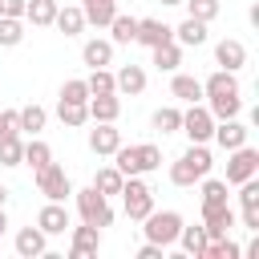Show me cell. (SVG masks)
<instances>
[{
	"label": "cell",
	"instance_id": "19",
	"mask_svg": "<svg viewBox=\"0 0 259 259\" xmlns=\"http://www.w3.org/2000/svg\"><path fill=\"white\" fill-rule=\"evenodd\" d=\"M81 12H85V24L109 28V20L117 16V0H81Z\"/></svg>",
	"mask_w": 259,
	"mask_h": 259
},
{
	"label": "cell",
	"instance_id": "37",
	"mask_svg": "<svg viewBox=\"0 0 259 259\" xmlns=\"http://www.w3.org/2000/svg\"><path fill=\"white\" fill-rule=\"evenodd\" d=\"M182 4H186V8H190V16H194V20H202V24H210V20L219 16V8H223L219 0H182Z\"/></svg>",
	"mask_w": 259,
	"mask_h": 259
},
{
	"label": "cell",
	"instance_id": "3",
	"mask_svg": "<svg viewBox=\"0 0 259 259\" xmlns=\"http://www.w3.org/2000/svg\"><path fill=\"white\" fill-rule=\"evenodd\" d=\"M77 210H81V223H89V227H109L113 223V206L97 186L77 190Z\"/></svg>",
	"mask_w": 259,
	"mask_h": 259
},
{
	"label": "cell",
	"instance_id": "1",
	"mask_svg": "<svg viewBox=\"0 0 259 259\" xmlns=\"http://www.w3.org/2000/svg\"><path fill=\"white\" fill-rule=\"evenodd\" d=\"M210 150L202 146V142H190V150L170 166V182L174 186H194V182H202L206 174H210Z\"/></svg>",
	"mask_w": 259,
	"mask_h": 259
},
{
	"label": "cell",
	"instance_id": "14",
	"mask_svg": "<svg viewBox=\"0 0 259 259\" xmlns=\"http://www.w3.org/2000/svg\"><path fill=\"white\" fill-rule=\"evenodd\" d=\"M134 40H138V45H146V49H154V45L174 40V28H170V24H162V20H138Z\"/></svg>",
	"mask_w": 259,
	"mask_h": 259
},
{
	"label": "cell",
	"instance_id": "22",
	"mask_svg": "<svg viewBox=\"0 0 259 259\" xmlns=\"http://www.w3.org/2000/svg\"><path fill=\"white\" fill-rule=\"evenodd\" d=\"M150 53H154V65H158L162 73H174V69L182 65V45H178V40H166V45H154Z\"/></svg>",
	"mask_w": 259,
	"mask_h": 259
},
{
	"label": "cell",
	"instance_id": "17",
	"mask_svg": "<svg viewBox=\"0 0 259 259\" xmlns=\"http://www.w3.org/2000/svg\"><path fill=\"white\" fill-rule=\"evenodd\" d=\"M85 105H89L93 121H117V113H121V97L117 93H93Z\"/></svg>",
	"mask_w": 259,
	"mask_h": 259
},
{
	"label": "cell",
	"instance_id": "13",
	"mask_svg": "<svg viewBox=\"0 0 259 259\" xmlns=\"http://www.w3.org/2000/svg\"><path fill=\"white\" fill-rule=\"evenodd\" d=\"M36 227H40L45 235H65V231H69V210H65L61 202H45L40 214H36Z\"/></svg>",
	"mask_w": 259,
	"mask_h": 259
},
{
	"label": "cell",
	"instance_id": "7",
	"mask_svg": "<svg viewBox=\"0 0 259 259\" xmlns=\"http://www.w3.org/2000/svg\"><path fill=\"white\" fill-rule=\"evenodd\" d=\"M182 134L190 138V142H210V134H214V117H210V109L206 105H198V101H190V109L182 113Z\"/></svg>",
	"mask_w": 259,
	"mask_h": 259
},
{
	"label": "cell",
	"instance_id": "16",
	"mask_svg": "<svg viewBox=\"0 0 259 259\" xmlns=\"http://www.w3.org/2000/svg\"><path fill=\"white\" fill-rule=\"evenodd\" d=\"M202 97H239V81H235V73H227V69H219V73H210L206 81H202Z\"/></svg>",
	"mask_w": 259,
	"mask_h": 259
},
{
	"label": "cell",
	"instance_id": "29",
	"mask_svg": "<svg viewBox=\"0 0 259 259\" xmlns=\"http://www.w3.org/2000/svg\"><path fill=\"white\" fill-rule=\"evenodd\" d=\"M20 158H24L20 134H0V166H20Z\"/></svg>",
	"mask_w": 259,
	"mask_h": 259
},
{
	"label": "cell",
	"instance_id": "9",
	"mask_svg": "<svg viewBox=\"0 0 259 259\" xmlns=\"http://www.w3.org/2000/svg\"><path fill=\"white\" fill-rule=\"evenodd\" d=\"M247 134H251V130H247L243 121L223 117V121H214V134H210V138H214L223 150H239V146H247Z\"/></svg>",
	"mask_w": 259,
	"mask_h": 259
},
{
	"label": "cell",
	"instance_id": "31",
	"mask_svg": "<svg viewBox=\"0 0 259 259\" xmlns=\"http://www.w3.org/2000/svg\"><path fill=\"white\" fill-rule=\"evenodd\" d=\"M20 162H28V166H32V174H36L40 166H49V162H53V150H49L40 138H32V142H24V158H20Z\"/></svg>",
	"mask_w": 259,
	"mask_h": 259
},
{
	"label": "cell",
	"instance_id": "30",
	"mask_svg": "<svg viewBox=\"0 0 259 259\" xmlns=\"http://www.w3.org/2000/svg\"><path fill=\"white\" fill-rule=\"evenodd\" d=\"M24 40V16H0V45L16 49Z\"/></svg>",
	"mask_w": 259,
	"mask_h": 259
},
{
	"label": "cell",
	"instance_id": "32",
	"mask_svg": "<svg viewBox=\"0 0 259 259\" xmlns=\"http://www.w3.org/2000/svg\"><path fill=\"white\" fill-rule=\"evenodd\" d=\"M113 166H117L125 178L142 174V162H138V146H117V150H113Z\"/></svg>",
	"mask_w": 259,
	"mask_h": 259
},
{
	"label": "cell",
	"instance_id": "45",
	"mask_svg": "<svg viewBox=\"0 0 259 259\" xmlns=\"http://www.w3.org/2000/svg\"><path fill=\"white\" fill-rule=\"evenodd\" d=\"M162 255H166V247H158V243H150V239H146V247L138 251V259H162Z\"/></svg>",
	"mask_w": 259,
	"mask_h": 259
},
{
	"label": "cell",
	"instance_id": "21",
	"mask_svg": "<svg viewBox=\"0 0 259 259\" xmlns=\"http://www.w3.org/2000/svg\"><path fill=\"white\" fill-rule=\"evenodd\" d=\"M53 24L65 32V36H77L81 28H85V12H81V4H69V8H57V16H53Z\"/></svg>",
	"mask_w": 259,
	"mask_h": 259
},
{
	"label": "cell",
	"instance_id": "44",
	"mask_svg": "<svg viewBox=\"0 0 259 259\" xmlns=\"http://www.w3.org/2000/svg\"><path fill=\"white\" fill-rule=\"evenodd\" d=\"M243 227L247 231H259V206H243Z\"/></svg>",
	"mask_w": 259,
	"mask_h": 259
},
{
	"label": "cell",
	"instance_id": "11",
	"mask_svg": "<svg viewBox=\"0 0 259 259\" xmlns=\"http://www.w3.org/2000/svg\"><path fill=\"white\" fill-rule=\"evenodd\" d=\"M16 255H20V259H40V255H49L45 231H40V227H24V231H16Z\"/></svg>",
	"mask_w": 259,
	"mask_h": 259
},
{
	"label": "cell",
	"instance_id": "38",
	"mask_svg": "<svg viewBox=\"0 0 259 259\" xmlns=\"http://www.w3.org/2000/svg\"><path fill=\"white\" fill-rule=\"evenodd\" d=\"M85 85H89V97H93V93H117V89H113V73H109V69H93V73L85 77Z\"/></svg>",
	"mask_w": 259,
	"mask_h": 259
},
{
	"label": "cell",
	"instance_id": "25",
	"mask_svg": "<svg viewBox=\"0 0 259 259\" xmlns=\"http://www.w3.org/2000/svg\"><path fill=\"white\" fill-rule=\"evenodd\" d=\"M174 40H178V45H194V49H198V45L206 40V24H202V20H194V16H186V20L174 28Z\"/></svg>",
	"mask_w": 259,
	"mask_h": 259
},
{
	"label": "cell",
	"instance_id": "6",
	"mask_svg": "<svg viewBox=\"0 0 259 259\" xmlns=\"http://www.w3.org/2000/svg\"><path fill=\"white\" fill-rule=\"evenodd\" d=\"M227 154H231V158H227V186H239V182L255 178V170H259V150L239 146V150H227Z\"/></svg>",
	"mask_w": 259,
	"mask_h": 259
},
{
	"label": "cell",
	"instance_id": "26",
	"mask_svg": "<svg viewBox=\"0 0 259 259\" xmlns=\"http://www.w3.org/2000/svg\"><path fill=\"white\" fill-rule=\"evenodd\" d=\"M57 117H61L69 130H77V125L89 121V105H85V101H57Z\"/></svg>",
	"mask_w": 259,
	"mask_h": 259
},
{
	"label": "cell",
	"instance_id": "4",
	"mask_svg": "<svg viewBox=\"0 0 259 259\" xmlns=\"http://www.w3.org/2000/svg\"><path fill=\"white\" fill-rule=\"evenodd\" d=\"M117 194H121V202H125V214H130L134 223H142V219L154 210V190H150V186H146L138 174H134V178H125Z\"/></svg>",
	"mask_w": 259,
	"mask_h": 259
},
{
	"label": "cell",
	"instance_id": "36",
	"mask_svg": "<svg viewBox=\"0 0 259 259\" xmlns=\"http://www.w3.org/2000/svg\"><path fill=\"white\" fill-rule=\"evenodd\" d=\"M219 202H227V182H219V178H202V206H219Z\"/></svg>",
	"mask_w": 259,
	"mask_h": 259
},
{
	"label": "cell",
	"instance_id": "8",
	"mask_svg": "<svg viewBox=\"0 0 259 259\" xmlns=\"http://www.w3.org/2000/svg\"><path fill=\"white\" fill-rule=\"evenodd\" d=\"M231 227H235V210H231V202L202 206V231H206V239H223Z\"/></svg>",
	"mask_w": 259,
	"mask_h": 259
},
{
	"label": "cell",
	"instance_id": "15",
	"mask_svg": "<svg viewBox=\"0 0 259 259\" xmlns=\"http://www.w3.org/2000/svg\"><path fill=\"white\" fill-rule=\"evenodd\" d=\"M113 89L138 97V93L146 89V69H142V65H121V69L113 73Z\"/></svg>",
	"mask_w": 259,
	"mask_h": 259
},
{
	"label": "cell",
	"instance_id": "46",
	"mask_svg": "<svg viewBox=\"0 0 259 259\" xmlns=\"http://www.w3.org/2000/svg\"><path fill=\"white\" fill-rule=\"evenodd\" d=\"M4 227H8V214H4V206H0V235H4Z\"/></svg>",
	"mask_w": 259,
	"mask_h": 259
},
{
	"label": "cell",
	"instance_id": "27",
	"mask_svg": "<svg viewBox=\"0 0 259 259\" xmlns=\"http://www.w3.org/2000/svg\"><path fill=\"white\" fill-rule=\"evenodd\" d=\"M109 32H113V45H134V32H138V16H125L117 12L109 20Z\"/></svg>",
	"mask_w": 259,
	"mask_h": 259
},
{
	"label": "cell",
	"instance_id": "18",
	"mask_svg": "<svg viewBox=\"0 0 259 259\" xmlns=\"http://www.w3.org/2000/svg\"><path fill=\"white\" fill-rule=\"evenodd\" d=\"M121 146V130H113V121H97V130H89V150L93 154H113Z\"/></svg>",
	"mask_w": 259,
	"mask_h": 259
},
{
	"label": "cell",
	"instance_id": "24",
	"mask_svg": "<svg viewBox=\"0 0 259 259\" xmlns=\"http://www.w3.org/2000/svg\"><path fill=\"white\" fill-rule=\"evenodd\" d=\"M53 16H57V0H24V20H32L36 28L53 24Z\"/></svg>",
	"mask_w": 259,
	"mask_h": 259
},
{
	"label": "cell",
	"instance_id": "10",
	"mask_svg": "<svg viewBox=\"0 0 259 259\" xmlns=\"http://www.w3.org/2000/svg\"><path fill=\"white\" fill-rule=\"evenodd\" d=\"M214 61H219L227 73L243 69V65H247V49H243V40H235V36H223V40L214 45Z\"/></svg>",
	"mask_w": 259,
	"mask_h": 259
},
{
	"label": "cell",
	"instance_id": "33",
	"mask_svg": "<svg viewBox=\"0 0 259 259\" xmlns=\"http://www.w3.org/2000/svg\"><path fill=\"white\" fill-rule=\"evenodd\" d=\"M154 130H158V134H178V130H182V109L162 105V109L154 113Z\"/></svg>",
	"mask_w": 259,
	"mask_h": 259
},
{
	"label": "cell",
	"instance_id": "5",
	"mask_svg": "<svg viewBox=\"0 0 259 259\" xmlns=\"http://www.w3.org/2000/svg\"><path fill=\"white\" fill-rule=\"evenodd\" d=\"M36 190H40L49 202H65V198L73 194V182H69L65 166L49 162V166H40V170H36Z\"/></svg>",
	"mask_w": 259,
	"mask_h": 259
},
{
	"label": "cell",
	"instance_id": "43",
	"mask_svg": "<svg viewBox=\"0 0 259 259\" xmlns=\"http://www.w3.org/2000/svg\"><path fill=\"white\" fill-rule=\"evenodd\" d=\"M0 16H24V0H0Z\"/></svg>",
	"mask_w": 259,
	"mask_h": 259
},
{
	"label": "cell",
	"instance_id": "41",
	"mask_svg": "<svg viewBox=\"0 0 259 259\" xmlns=\"http://www.w3.org/2000/svg\"><path fill=\"white\" fill-rule=\"evenodd\" d=\"M239 202H243V206H259V182H255V178L239 182Z\"/></svg>",
	"mask_w": 259,
	"mask_h": 259
},
{
	"label": "cell",
	"instance_id": "47",
	"mask_svg": "<svg viewBox=\"0 0 259 259\" xmlns=\"http://www.w3.org/2000/svg\"><path fill=\"white\" fill-rule=\"evenodd\" d=\"M4 202H8V186L0 182V206H4Z\"/></svg>",
	"mask_w": 259,
	"mask_h": 259
},
{
	"label": "cell",
	"instance_id": "28",
	"mask_svg": "<svg viewBox=\"0 0 259 259\" xmlns=\"http://www.w3.org/2000/svg\"><path fill=\"white\" fill-rule=\"evenodd\" d=\"M121 182H125V174H121L117 166H101V170L93 174V186H97L105 198H109V194H117V190H121Z\"/></svg>",
	"mask_w": 259,
	"mask_h": 259
},
{
	"label": "cell",
	"instance_id": "35",
	"mask_svg": "<svg viewBox=\"0 0 259 259\" xmlns=\"http://www.w3.org/2000/svg\"><path fill=\"white\" fill-rule=\"evenodd\" d=\"M45 121H49V113H45L40 105H24V109H20V130H24V134L36 138V134L45 130Z\"/></svg>",
	"mask_w": 259,
	"mask_h": 259
},
{
	"label": "cell",
	"instance_id": "40",
	"mask_svg": "<svg viewBox=\"0 0 259 259\" xmlns=\"http://www.w3.org/2000/svg\"><path fill=\"white\" fill-rule=\"evenodd\" d=\"M61 101H89V85H85L81 77L65 81V85H61Z\"/></svg>",
	"mask_w": 259,
	"mask_h": 259
},
{
	"label": "cell",
	"instance_id": "39",
	"mask_svg": "<svg viewBox=\"0 0 259 259\" xmlns=\"http://www.w3.org/2000/svg\"><path fill=\"white\" fill-rule=\"evenodd\" d=\"M138 162H142V174H150V170L162 166V150H158L154 142H142V146H138Z\"/></svg>",
	"mask_w": 259,
	"mask_h": 259
},
{
	"label": "cell",
	"instance_id": "34",
	"mask_svg": "<svg viewBox=\"0 0 259 259\" xmlns=\"http://www.w3.org/2000/svg\"><path fill=\"white\" fill-rule=\"evenodd\" d=\"M178 243H182V251H186V255H194V259H198V255H202V247H206V231H202V227H182V231H178Z\"/></svg>",
	"mask_w": 259,
	"mask_h": 259
},
{
	"label": "cell",
	"instance_id": "20",
	"mask_svg": "<svg viewBox=\"0 0 259 259\" xmlns=\"http://www.w3.org/2000/svg\"><path fill=\"white\" fill-rule=\"evenodd\" d=\"M81 61H85L89 69H105V65L113 61V40H85Z\"/></svg>",
	"mask_w": 259,
	"mask_h": 259
},
{
	"label": "cell",
	"instance_id": "23",
	"mask_svg": "<svg viewBox=\"0 0 259 259\" xmlns=\"http://www.w3.org/2000/svg\"><path fill=\"white\" fill-rule=\"evenodd\" d=\"M170 93L178 97V101H198L202 97V81L198 77H190V73H174V81H170Z\"/></svg>",
	"mask_w": 259,
	"mask_h": 259
},
{
	"label": "cell",
	"instance_id": "12",
	"mask_svg": "<svg viewBox=\"0 0 259 259\" xmlns=\"http://www.w3.org/2000/svg\"><path fill=\"white\" fill-rule=\"evenodd\" d=\"M97 247H101V227H89V223L73 227V247H69V255H73V259L97 255Z\"/></svg>",
	"mask_w": 259,
	"mask_h": 259
},
{
	"label": "cell",
	"instance_id": "2",
	"mask_svg": "<svg viewBox=\"0 0 259 259\" xmlns=\"http://www.w3.org/2000/svg\"><path fill=\"white\" fill-rule=\"evenodd\" d=\"M142 223H146L142 231H146L150 243H158V247L178 243V231H182V214H178V210H150Z\"/></svg>",
	"mask_w": 259,
	"mask_h": 259
},
{
	"label": "cell",
	"instance_id": "48",
	"mask_svg": "<svg viewBox=\"0 0 259 259\" xmlns=\"http://www.w3.org/2000/svg\"><path fill=\"white\" fill-rule=\"evenodd\" d=\"M162 4H182V0H162Z\"/></svg>",
	"mask_w": 259,
	"mask_h": 259
},
{
	"label": "cell",
	"instance_id": "42",
	"mask_svg": "<svg viewBox=\"0 0 259 259\" xmlns=\"http://www.w3.org/2000/svg\"><path fill=\"white\" fill-rule=\"evenodd\" d=\"M0 134H20V109H4L0 113Z\"/></svg>",
	"mask_w": 259,
	"mask_h": 259
}]
</instances>
